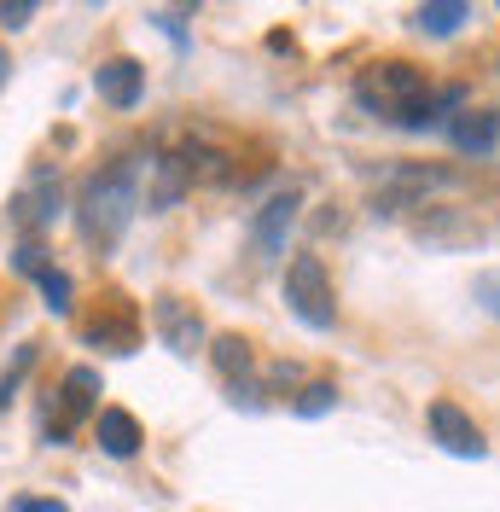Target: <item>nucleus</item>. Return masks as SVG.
<instances>
[{
    "mask_svg": "<svg viewBox=\"0 0 500 512\" xmlns=\"http://www.w3.org/2000/svg\"><path fill=\"white\" fill-rule=\"evenodd\" d=\"M134 210H140V181H134V163L128 158H117L111 169L88 175L82 192H76V227H82V239L94 251H111L123 239L128 222H134Z\"/></svg>",
    "mask_w": 500,
    "mask_h": 512,
    "instance_id": "nucleus-2",
    "label": "nucleus"
},
{
    "mask_svg": "<svg viewBox=\"0 0 500 512\" xmlns=\"http://www.w3.org/2000/svg\"><path fill=\"white\" fill-rule=\"evenodd\" d=\"M99 367H70L59 384V425H47V443H64L70 425H82L88 414H99Z\"/></svg>",
    "mask_w": 500,
    "mask_h": 512,
    "instance_id": "nucleus-7",
    "label": "nucleus"
},
{
    "mask_svg": "<svg viewBox=\"0 0 500 512\" xmlns=\"http://www.w3.org/2000/svg\"><path fill=\"white\" fill-rule=\"evenodd\" d=\"M471 24V6L466 0H425L419 12H413V30L419 35H454Z\"/></svg>",
    "mask_w": 500,
    "mask_h": 512,
    "instance_id": "nucleus-14",
    "label": "nucleus"
},
{
    "mask_svg": "<svg viewBox=\"0 0 500 512\" xmlns=\"http://www.w3.org/2000/svg\"><path fill=\"white\" fill-rule=\"evenodd\" d=\"M94 437H99V448H105L111 460H134L140 443H146L140 419L128 414V408H99V414H94Z\"/></svg>",
    "mask_w": 500,
    "mask_h": 512,
    "instance_id": "nucleus-11",
    "label": "nucleus"
},
{
    "mask_svg": "<svg viewBox=\"0 0 500 512\" xmlns=\"http://www.w3.org/2000/svg\"><path fill=\"white\" fill-rule=\"evenodd\" d=\"M35 367V344H24V350L12 355V367H6V373H0V408H6V402H12V390H18V384H24V373H30Z\"/></svg>",
    "mask_w": 500,
    "mask_h": 512,
    "instance_id": "nucleus-17",
    "label": "nucleus"
},
{
    "mask_svg": "<svg viewBox=\"0 0 500 512\" xmlns=\"http://www.w3.org/2000/svg\"><path fill=\"white\" fill-rule=\"evenodd\" d=\"M35 286H41V297H47V309H53V315H70V309H76V303H70L76 286H70V274H64V268H47Z\"/></svg>",
    "mask_w": 500,
    "mask_h": 512,
    "instance_id": "nucleus-16",
    "label": "nucleus"
},
{
    "mask_svg": "<svg viewBox=\"0 0 500 512\" xmlns=\"http://www.w3.org/2000/svg\"><path fill=\"white\" fill-rule=\"evenodd\" d=\"M431 437H437L442 448H448V454H454V460H483V431H477V419L466 414V408H460V402H448V396H437V402H431Z\"/></svg>",
    "mask_w": 500,
    "mask_h": 512,
    "instance_id": "nucleus-8",
    "label": "nucleus"
},
{
    "mask_svg": "<svg viewBox=\"0 0 500 512\" xmlns=\"http://www.w3.org/2000/svg\"><path fill=\"white\" fill-rule=\"evenodd\" d=\"M355 105L373 111V117H384V123H396V128H437L442 111L466 105V88H442V94H431V76H425L419 64L378 59V64H367V70L355 76Z\"/></svg>",
    "mask_w": 500,
    "mask_h": 512,
    "instance_id": "nucleus-1",
    "label": "nucleus"
},
{
    "mask_svg": "<svg viewBox=\"0 0 500 512\" xmlns=\"http://www.w3.org/2000/svg\"><path fill=\"white\" fill-rule=\"evenodd\" d=\"M210 361H216L221 379H233V384L256 367V355H250V344L239 338V332H221V338H210Z\"/></svg>",
    "mask_w": 500,
    "mask_h": 512,
    "instance_id": "nucleus-15",
    "label": "nucleus"
},
{
    "mask_svg": "<svg viewBox=\"0 0 500 512\" xmlns=\"http://www.w3.org/2000/svg\"><path fill=\"white\" fill-rule=\"evenodd\" d=\"M448 140L466 152V158H489L500 146V111H466L448 123Z\"/></svg>",
    "mask_w": 500,
    "mask_h": 512,
    "instance_id": "nucleus-12",
    "label": "nucleus"
},
{
    "mask_svg": "<svg viewBox=\"0 0 500 512\" xmlns=\"http://www.w3.org/2000/svg\"><path fill=\"white\" fill-rule=\"evenodd\" d=\"M152 169H157V181H152V210H175V204L192 192V163H187V152H163Z\"/></svg>",
    "mask_w": 500,
    "mask_h": 512,
    "instance_id": "nucleus-13",
    "label": "nucleus"
},
{
    "mask_svg": "<svg viewBox=\"0 0 500 512\" xmlns=\"http://www.w3.org/2000/svg\"><path fill=\"white\" fill-rule=\"evenodd\" d=\"M64 210V187H59V169H35L30 181L18 187V198H12V222L24 227V233H41V227H53Z\"/></svg>",
    "mask_w": 500,
    "mask_h": 512,
    "instance_id": "nucleus-6",
    "label": "nucleus"
},
{
    "mask_svg": "<svg viewBox=\"0 0 500 512\" xmlns=\"http://www.w3.org/2000/svg\"><path fill=\"white\" fill-rule=\"evenodd\" d=\"M285 303H291V315L303 320L309 332H326L338 320V291H332V274H326V262L314 251L291 256V268H285Z\"/></svg>",
    "mask_w": 500,
    "mask_h": 512,
    "instance_id": "nucleus-3",
    "label": "nucleus"
},
{
    "mask_svg": "<svg viewBox=\"0 0 500 512\" xmlns=\"http://www.w3.org/2000/svg\"><path fill=\"white\" fill-rule=\"evenodd\" d=\"M12 512H70L64 501H53V495H18L12 501Z\"/></svg>",
    "mask_w": 500,
    "mask_h": 512,
    "instance_id": "nucleus-22",
    "label": "nucleus"
},
{
    "mask_svg": "<svg viewBox=\"0 0 500 512\" xmlns=\"http://www.w3.org/2000/svg\"><path fill=\"white\" fill-rule=\"evenodd\" d=\"M94 94L105 105H117V111H134L140 99H146V64L134 59H105L94 70Z\"/></svg>",
    "mask_w": 500,
    "mask_h": 512,
    "instance_id": "nucleus-9",
    "label": "nucleus"
},
{
    "mask_svg": "<svg viewBox=\"0 0 500 512\" xmlns=\"http://www.w3.org/2000/svg\"><path fill=\"white\" fill-rule=\"evenodd\" d=\"M152 332L163 338V350H175V355H198L204 350V315L192 309L187 297H175V291H157L152 297Z\"/></svg>",
    "mask_w": 500,
    "mask_h": 512,
    "instance_id": "nucleus-5",
    "label": "nucleus"
},
{
    "mask_svg": "<svg viewBox=\"0 0 500 512\" xmlns=\"http://www.w3.org/2000/svg\"><path fill=\"white\" fill-rule=\"evenodd\" d=\"M6 76H12V59H6V47H0V88H6Z\"/></svg>",
    "mask_w": 500,
    "mask_h": 512,
    "instance_id": "nucleus-23",
    "label": "nucleus"
},
{
    "mask_svg": "<svg viewBox=\"0 0 500 512\" xmlns=\"http://www.w3.org/2000/svg\"><path fill=\"white\" fill-rule=\"evenodd\" d=\"M30 18H35V0H6V6H0V24H6V30H24Z\"/></svg>",
    "mask_w": 500,
    "mask_h": 512,
    "instance_id": "nucleus-21",
    "label": "nucleus"
},
{
    "mask_svg": "<svg viewBox=\"0 0 500 512\" xmlns=\"http://www.w3.org/2000/svg\"><path fill=\"white\" fill-rule=\"evenodd\" d=\"M82 338L99 344V350H111V355H128V350H134V338H140V332H134V309H128L123 297H105V315L88 320V326H82Z\"/></svg>",
    "mask_w": 500,
    "mask_h": 512,
    "instance_id": "nucleus-10",
    "label": "nucleus"
},
{
    "mask_svg": "<svg viewBox=\"0 0 500 512\" xmlns=\"http://www.w3.org/2000/svg\"><path fill=\"white\" fill-rule=\"evenodd\" d=\"M332 402H338V390H332V384H309V390H303V396H297L291 408H297L303 419H314V414H326Z\"/></svg>",
    "mask_w": 500,
    "mask_h": 512,
    "instance_id": "nucleus-19",
    "label": "nucleus"
},
{
    "mask_svg": "<svg viewBox=\"0 0 500 512\" xmlns=\"http://www.w3.org/2000/svg\"><path fill=\"white\" fill-rule=\"evenodd\" d=\"M12 268H18V274H30V280H41V274H47V268H53V256L41 251V245H35V239H24V245H18V251H12Z\"/></svg>",
    "mask_w": 500,
    "mask_h": 512,
    "instance_id": "nucleus-18",
    "label": "nucleus"
},
{
    "mask_svg": "<svg viewBox=\"0 0 500 512\" xmlns=\"http://www.w3.org/2000/svg\"><path fill=\"white\" fill-rule=\"evenodd\" d=\"M297 210H303V187H285L250 216V262H274L285 251V233L297 227Z\"/></svg>",
    "mask_w": 500,
    "mask_h": 512,
    "instance_id": "nucleus-4",
    "label": "nucleus"
},
{
    "mask_svg": "<svg viewBox=\"0 0 500 512\" xmlns=\"http://www.w3.org/2000/svg\"><path fill=\"white\" fill-rule=\"evenodd\" d=\"M471 297H477V303H483V309H489V315L500 320V268L477 274V280H471Z\"/></svg>",
    "mask_w": 500,
    "mask_h": 512,
    "instance_id": "nucleus-20",
    "label": "nucleus"
}]
</instances>
